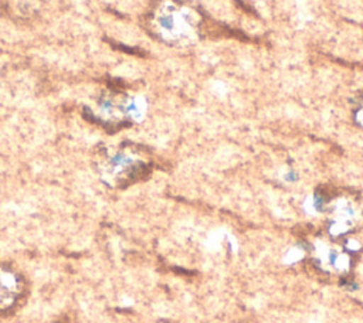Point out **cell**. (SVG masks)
Returning <instances> with one entry per match:
<instances>
[{
    "label": "cell",
    "mask_w": 363,
    "mask_h": 323,
    "mask_svg": "<svg viewBox=\"0 0 363 323\" xmlns=\"http://www.w3.org/2000/svg\"><path fill=\"white\" fill-rule=\"evenodd\" d=\"M354 119H356V122L363 128V96H362V99L359 101L357 109H356V112H354Z\"/></svg>",
    "instance_id": "cell-4"
},
{
    "label": "cell",
    "mask_w": 363,
    "mask_h": 323,
    "mask_svg": "<svg viewBox=\"0 0 363 323\" xmlns=\"http://www.w3.org/2000/svg\"><path fill=\"white\" fill-rule=\"evenodd\" d=\"M143 170V163L133 156L119 152L112 156L106 164V176L116 180H132Z\"/></svg>",
    "instance_id": "cell-2"
},
{
    "label": "cell",
    "mask_w": 363,
    "mask_h": 323,
    "mask_svg": "<svg viewBox=\"0 0 363 323\" xmlns=\"http://www.w3.org/2000/svg\"><path fill=\"white\" fill-rule=\"evenodd\" d=\"M156 34L170 44H187L197 38L200 16L191 7L174 1L163 0L152 18Z\"/></svg>",
    "instance_id": "cell-1"
},
{
    "label": "cell",
    "mask_w": 363,
    "mask_h": 323,
    "mask_svg": "<svg viewBox=\"0 0 363 323\" xmlns=\"http://www.w3.org/2000/svg\"><path fill=\"white\" fill-rule=\"evenodd\" d=\"M17 280L6 271H0V309L9 307L17 295Z\"/></svg>",
    "instance_id": "cell-3"
}]
</instances>
